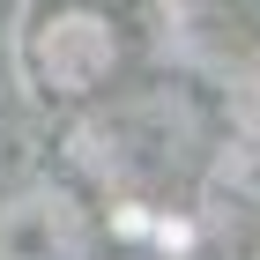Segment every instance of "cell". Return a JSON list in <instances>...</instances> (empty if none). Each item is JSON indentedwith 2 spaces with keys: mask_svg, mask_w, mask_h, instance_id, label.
<instances>
[{
  "mask_svg": "<svg viewBox=\"0 0 260 260\" xmlns=\"http://www.w3.org/2000/svg\"><path fill=\"white\" fill-rule=\"evenodd\" d=\"M208 141H216V112L193 82H119L89 97L75 156L97 186L126 201H171L208 164Z\"/></svg>",
  "mask_w": 260,
  "mask_h": 260,
  "instance_id": "1",
  "label": "cell"
},
{
  "mask_svg": "<svg viewBox=\"0 0 260 260\" xmlns=\"http://www.w3.org/2000/svg\"><path fill=\"white\" fill-rule=\"evenodd\" d=\"M22 60H30V75H38L45 97L89 104V97H104V89L126 82L134 38H126V22L104 0H45L38 15H30Z\"/></svg>",
  "mask_w": 260,
  "mask_h": 260,
  "instance_id": "2",
  "label": "cell"
},
{
  "mask_svg": "<svg viewBox=\"0 0 260 260\" xmlns=\"http://www.w3.org/2000/svg\"><path fill=\"white\" fill-rule=\"evenodd\" d=\"M0 260H104L97 201L67 179H22L0 193Z\"/></svg>",
  "mask_w": 260,
  "mask_h": 260,
  "instance_id": "3",
  "label": "cell"
},
{
  "mask_svg": "<svg viewBox=\"0 0 260 260\" xmlns=\"http://www.w3.org/2000/svg\"><path fill=\"white\" fill-rule=\"evenodd\" d=\"M238 104L253 112V126H260V45L245 52V67H238Z\"/></svg>",
  "mask_w": 260,
  "mask_h": 260,
  "instance_id": "4",
  "label": "cell"
}]
</instances>
